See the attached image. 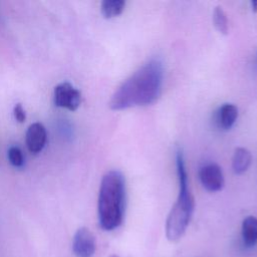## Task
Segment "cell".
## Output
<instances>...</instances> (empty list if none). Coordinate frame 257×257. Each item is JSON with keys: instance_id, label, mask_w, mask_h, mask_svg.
I'll return each instance as SVG.
<instances>
[{"instance_id": "obj_4", "label": "cell", "mask_w": 257, "mask_h": 257, "mask_svg": "<svg viewBox=\"0 0 257 257\" xmlns=\"http://www.w3.org/2000/svg\"><path fill=\"white\" fill-rule=\"evenodd\" d=\"M53 99L56 106L73 111L76 110L80 104L81 94L71 83L65 81L54 87Z\"/></svg>"}, {"instance_id": "obj_9", "label": "cell", "mask_w": 257, "mask_h": 257, "mask_svg": "<svg viewBox=\"0 0 257 257\" xmlns=\"http://www.w3.org/2000/svg\"><path fill=\"white\" fill-rule=\"evenodd\" d=\"M252 162L251 153L245 148H237L232 159V168L235 174L241 175L245 173Z\"/></svg>"}, {"instance_id": "obj_15", "label": "cell", "mask_w": 257, "mask_h": 257, "mask_svg": "<svg viewBox=\"0 0 257 257\" xmlns=\"http://www.w3.org/2000/svg\"><path fill=\"white\" fill-rule=\"evenodd\" d=\"M250 5H251L252 11H253V12H257V0L251 1V2H250Z\"/></svg>"}, {"instance_id": "obj_10", "label": "cell", "mask_w": 257, "mask_h": 257, "mask_svg": "<svg viewBox=\"0 0 257 257\" xmlns=\"http://www.w3.org/2000/svg\"><path fill=\"white\" fill-rule=\"evenodd\" d=\"M242 239L246 247H253L257 244V218L248 216L242 223Z\"/></svg>"}, {"instance_id": "obj_12", "label": "cell", "mask_w": 257, "mask_h": 257, "mask_svg": "<svg viewBox=\"0 0 257 257\" xmlns=\"http://www.w3.org/2000/svg\"><path fill=\"white\" fill-rule=\"evenodd\" d=\"M213 22L217 30L223 34H227L229 30L228 18L222 7L217 6L213 12Z\"/></svg>"}, {"instance_id": "obj_8", "label": "cell", "mask_w": 257, "mask_h": 257, "mask_svg": "<svg viewBox=\"0 0 257 257\" xmlns=\"http://www.w3.org/2000/svg\"><path fill=\"white\" fill-rule=\"evenodd\" d=\"M238 117V108L233 103H224L215 113V122L221 130H230Z\"/></svg>"}, {"instance_id": "obj_2", "label": "cell", "mask_w": 257, "mask_h": 257, "mask_svg": "<svg viewBox=\"0 0 257 257\" xmlns=\"http://www.w3.org/2000/svg\"><path fill=\"white\" fill-rule=\"evenodd\" d=\"M125 206V181L119 171H109L101 179L97 212L100 227L105 231L117 228L122 220Z\"/></svg>"}, {"instance_id": "obj_5", "label": "cell", "mask_w": 257, "mask_h": 257, "mask_svg": "<svg viewBox=\"0 0 257 257\" xmlns=\"http://www.w3.org/2000/svg\"><path fill=\"white\" fill-rule=\"evenodd\" d=\"M199 179L203 187L209 192H218L224 186V176L217 164H207L200 168Z\"/></svg>"}, {"instance_id": "obj_7", "label": "cell", "mask_w": 257, "mask_h": 257, "mask_svg": "<svg viewBox=\"0 0 257 257\" xmlns=\"http://www.w3.org/2000/svg\"><path fill=\"white\" fill-rule=\"evenodd\" d=\"M47 140V134L44 125L40 122L30 124L26 132V145L29 152L33 154L40 153Z\"/></svg>"}, {"instance_id": "obj_3", "label": "cell", "mask_w": 257, "mask_h": 257, "mask_svg": "<svg viewBox=\"0 0 257 257\" xmlns=\"http://www.w3.org/2000/svg\"><path fill=\"white\" fill-rule=\"evenodd\" d=\"M176 170L179 181V195L166 222V236L172 242L178 241L185 234L195 208V200L189 187L188 174L181 149L176 151Z\"/></svg>"}, {"instance_id": "obj_16", "label": "cell", "mask_w": 257, "mask_h": 257, "mask_svg": "<svg viewBox=\"0 0 257 257\" xmlns=\"http://www.w3.org/2000/svg\"><path fill=\"white\" fill-rule=\"evenodd\" d=\"M109 257H118L117 255H111V256H109Z\"/></svg>"}, {"instance_id": "obj_13", "label": "cell", "mask_w": 257, "mask_h": 257, "mask_svg": "<svg viewBox=\"0 0 257 257\" xmlns=\"http://www.w3.org/2000/svg\"><path fill=\"white\" fill-rule=\"evenodd\" d=\"M8 160L15 168H21L24 165V158L21 150L18 147H10L8 150Z\"/></svg>"}, {"instance_id": "obj_11", "label": "cell", "mask_w": 257, "mask_h": 257, "mask_svg": "<svg viewBox=\"0 0 257 257\" xmlns=\"http://www.w3.org/2000/svg\"><path fill=\"white\" fill-rule=\"evenodd\" d=\"M124 6L123 0H104L100 4V11L104 18H112L121 14Z\"/></svg>"}, {"instance_id": "obj_1", "label": "cell", "mask_w": 257, "mask_h": 257, "mask_svg": "<svg viewBox=\"0 0 257 257\" xmlns=\"http://www.w3.org/2000/svg\"><path fill=\"white\" fill-rule=\"evenodd\" d=\"M163 79L162 61L151 59L119 85L109 100V107L121 110L155 102L161 94Z\"/></svg>"}, {"instance_id": "obj_14", "label": "cell", "mask_w": 257, "mask_h": 257, "mask_svg": "<svg viewBox=\"0 0 257 257\" xmlns=\"http://www.w3.org/2000/svg\"><path fill=\"white\" fill-rule=\"evenodd\" d=\"M13 114H14V118L18 122H24L25 119H26V113H25V110H24L21 103H16L14 105Z\"/></svg>"}, {"instance_id": "obj_6", "label": "cell", "mask_w": 257, "mask_h": 257, "mask_svg": "<svg viewBox=\"0 0 257 257\" xmlns=\"http://www.w3.org/2000/svg\"><path fill=\"white\" fill-rule=\"evenodd\" d=\"M94 235L85 227L79 228L72 242V249L77 257H91L95 252Z\"/></svg>"}]
</instances>
